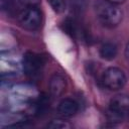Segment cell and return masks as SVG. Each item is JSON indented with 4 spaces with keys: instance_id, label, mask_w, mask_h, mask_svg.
I'll return each mask as SVG.
<instances>
[{
    "instance_id": "obj_1",
    "label": "cell",
    "mask_w": 129,
    "mask_h": 129,
    "mask_svg": "<svg viewBox=\"0 0 129 129\" xmlns=\"http://www.w3.org/2000/svg\"><path fill=\"white\" fill-rule=\"evenodd\" d=\"M95 11L99 22L107 28L117 27L123 20V11L119 5L106 0L98 2L95 6Z\"/></svg>"
},
{
    "instance_id": "obj_2",
    "label": "cell",
    "mask_w": 129,
    "mask_h": 129,
    "mask_svg": "<svg viewBox=\"0 0 129 129\" xmlns=\"http://www.w3.org/2000/svg\"><path fill=\"white\" fill-rule=\"evenodd\" d=\"M129 115V95L118 94L111 98L108 106V117L112 122H120Z\"/></svg>"
},
{
    "instance_id": "obj_3",
    "label": "cell",
    "mask_w": 129,
    "mask_h": 129,
    "mask_svg": "<svg viewBox=\"0 0 129 129\" xmlns=\"http://www.w3.org/2000/svg\"><path fill=\"white\" fill-rule=\"evenodd\" d=\"M102 84L110 91H119L124 88L127 83L125 73L116 67H110L104 71L101 77Z\"/></svg>"
},
{
    "instance_id": "obj_4",
    "label": "cell",
    "mask_w": 129,
    "mask_h": 129,
    "mask_svg": "<svg viewBox=\"0 0 129 129\" xmlns=\"http://www.w3.org/2000/svg\"><path fill=\"white\" fill-rule=\"evenodd\" d=\"M41 12L37 6L23 8V10L18 14V22L21 27L26 30H37L41 25Z\"/></svg>"
},
{
    "instance_id": "obj_5",
    "label": "cell",
    "mask_w": 129,
    "mask_h": 129,
    "mask_svg": "<svg viewBox=\"0 0 129 129\" xmlns=\"http://www.w3.org/2000/svg\"><path fill=\"white\" fill-rule=\"evenodd\" d=\"M45 63V58L43 55L27 51L22 57V71L24 74L30 78H35L38 76Z\"/></svg>"
},
{
    "instance_id": "obj_6",
    "label": "cell",
    "mask_w": 129,
    "mask_h": 129,
    "mask_svg": "<svg viewBox=\"0 0 129 129\" xmlns=\"http://www.w3.org/2000/svg\"><path fill=\"white\" fill-rule=\"evenodd\" d=\"M48 89L49 93L53 98H59L63 95V93L67 90V80L66 78L60 74H53L48 83Z\"/></svg>"
},
{
    "instance_id": "obj_7",
    "label": "cell",
    "mask_w": 129,
    "mask_h": 129,
    "mask_svg": "<svg viewBox=\"0 0 129 129\" xmlns=\"http://www.w3.org/2000/svg\"><path fill=\"white\" fill-rule=\"evenodd\" d=\"M80 109L79 103L72 99V98H64L62 99L57 106V111L59 113V115H61L62 117L66 118H71L73 116H75L78 111Z\"/></svg>"
},
{
    "instance_id": "obj_8",
    "label": "cell",
    "mask_w": 129,
    "mask_h": 129,
    "mask_svg": "<svg viewBox=\"0 0 129 129\" xmlns=\"http://www.w3.org/2000/svg\"><path fill=\"white\" fill-rule=\"evenodd\" d=\"M118 54V47L113 42H105L99 48V55L105 60H113Z\"/></svg>"
},
{
    "instance_id": "obj_9",
    "label": "cell",
    "mask_w": 129,
    "mask_h": 129,
    "mask_svg": "<svg viewBox=\"0 0 129 129\" xmlns=\"http://www.w3.org/2000/svg\"><path fill=\"white\" fill-rule=\"evenodd\" d=\"M89 0H69L72 10L76 14H82L88 7Z\"/></svg>"
},
{
    "instance_id": "obj_10",
    "label": "cell",
    "mask_w": 129,
    "mask_h": 129,
    "mask_svg": "<svg viewBox=\"0 0 129 129\" xmlns=\"http://www.w3.org/2000/svg\"><path fill=\"white\" fill-rule=\"evenodd\" d=\"M47 127L52 129H70L72 125L62 119H53L47 124Z\"/></svg>"
},
{
    "instance_id": "obj_11",
    "label": "cell",
    "mask_w": 129,
    "mask_h": 129,
    "mask_svg": "<svg viewBox=\"0 0 129 129\" xmlns=\"http://www.w3.org/2000/svg\"><path fill=\"white\" fill-rule=\"evenodd\" d=\"M47 2L55 13H62L67 8L66 0H47Z\"/></svg>"
},
{
    "instance_id": "obj_12",
    "label": "cell",
    "mask_w": 129,
    "mask_h": 129,
    "mask_svg": "<svg viewBox=\"0 0 129 129\" xmlns=\"http://www.w3.org/2000/svg\"><path fill=\"white\" fill-rule=\"evenodd\" d=\"M14 3L16 2L17 4L23 6L24 8L26 7H32V6H37L40 3V0H13Z\"/></svg>"
},
{
    "instance_id": "obj_13",
    "label": "cell",
    "mask_w": 129,
    "mask_h": 129,
    "mask_svg": "<svg viewBox=\"0 0 129 129\" xmlns=\"http://www.w3.org/2000/svg\"><path fill=\"white\" fill-rule=\"evenodd\" d=\"M124 55H125V58H126V60L129 62V41H128V43H127V44H126V46H125Z\"/></svg>"
},
{
    "instance_id": "obj_14",
    "label": "cell",
    "mask_w": 129,
    "mask_h": 129,
    "mask_svg": "<svg viewBox=\"0 0 129 129\" xmlns=\"http://www.w3.org/2000/svg\"><path fill=\"white\" fill-rule=\"evenodd\" d=\"M110 3H113V4H116V5H120V4H123L124 2H126V0H106Z\"/></svg>"
}]
</instances>
